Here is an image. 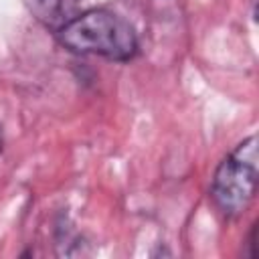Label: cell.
<instances>
[{
    "label": "cell",
    "instance_id": "2",
    "mask_svg": "<svg viewBox=\"0 0 259 259\" xmlns=\"http://www.w3.org/2000/svg\"><path fill=\"white\" fill-rule=\"evenodd\" d=\"M257 136H249L217 166L210 198L225 217L243 214L257 192Z\"/></svg>",
    "mask_w": 259,
    "mask_h": 259
},
{
    "label": "cell",
    "instance_id": "4",
    "mask_svg": "<svg viewBox=\"0 0 259 259\" xmlns=\"http://www.w3.org/2000/svg\"><path fill=\"white\" fill-rule=\"evenodd\" d=\"M2 146H4V134H2V125H0V152H2Z\"/></svg>",
    "mask_w": 259,
    "mask_h": 259
},
{
    "label": "cell",
    "instance_id": "1",
    "mask_svg": "<svg viewBox=\"0 0 259 259\" xmlns=\"http://www.w3.org/2000/svg\"><path fill=\"white\" fill-rule=\"evenodd\" d=\"M57 40L75 55H93L125 63L138 53V34L130 20L109 8H91L57 28Z\"/></svg>",
    "mask_w": 259,
    "mask_h": 259
},
{
    "label": "cell",
    "instance_id": "3",
    "mask_svg": "<svg viewBox=\"0 0 259 259\" xmlns=\"http://www.w3.org/2000/svg\"><path fill=\"white\" fill-rule=\"evenodd\" d=\"M24 4L30 10V14L45 26L59 28L67 20L65 18V14H67L65 0H24Z\"/></svg>",
    "mask_w": 259,
    "mask_h": 259
}]
</instances>
